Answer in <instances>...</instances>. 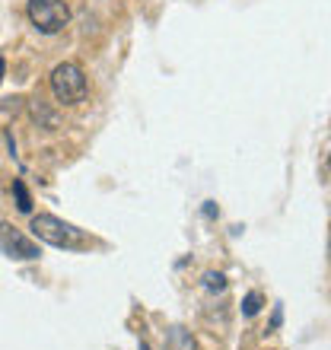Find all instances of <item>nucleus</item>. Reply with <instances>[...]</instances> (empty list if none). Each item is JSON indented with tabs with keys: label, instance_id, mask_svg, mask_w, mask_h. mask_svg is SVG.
<instances>
[{
	"label": "nucleus",
	"instance_id": "f257e3e1",
	"mask_svg": "<svg viewBox=\"0 0 331 350\" xmlns=\"http://www.w3.org/2000/svg\"><path fill=\"white\" fill-rule=\"evenodd\" d=\"M29 230H32L36 239L48 242V245H57V249H80L83 245L80 230H74L70 223L57 220V217H51V213H38V217H32Z\"/></svg>",
	"mask_w": 331,
	"mask_h": 350
},
{
	"label": "nucleus",
	"instance_id": "f03ea898",
	"mask_svg": "<svg viewBox=\"0 0 331 350\" xmlns=\"http://www.w3.org/2000/svg\"><path fill=\"white\" fill-rule=\"evenodd\" d=\"M51 92L57 102L64 105H77L86 99V77L77 64H57L51 70Z\"/></svg>",
	"mask_w": 331,
	"mask_h": 350
},
{
	"label": "nucleus",
	"instance_id": "7ed1b4c3",
	"mask_svg": "<svg viewBox=\"0 0 331 350\" xmlns=\"http://www.w3.org/2000/svg\"><path fill=\"white\" fill-rule=\"evenodd\" d=\"M29 19L38 32L45 36H55L67 26L70 19V10H67L64 0H29Z\"/></svg>",
	"mask_w": 331,
	"mask_h": 350
},
{
	"label": "nucleus",
	"instance_id": "20e7f679",
	"mask_svg": "<svg viewBox=\"0 0 331 350\" xmlns=\"http://www.w3.org/2000/svg\"><path fill=\"white\" fill-rule=\"evenodd\" d=\"M0 249H3V255L19 258V261L38 258V245H36V242H29L23 232H16L13 226H7V223H0Z\"/></svg>",
	"mask_w": 331,
	"mask_h": 350
},
{
	"label": "nucleus",
	"instance_id": "39448f33",
	"mask_svg": "<svg viewBox=\"0 0 331 350\" xmlns=\"http://www.w3.org/2000/svg\"><path fill=\"white\" fill-rule=\"evenodd\" d=\"M32 118H36V124L38 128H45V131H55L57 128V115L51 109H48L42 99H36L32 102Z\"/></svg>",
	"mask_w": 331,
	"mask_h": 350
},
{
	"label": "nucleus",
	"instance_id": "423d86ee",
	"mask_svg": "<svg viewBox=\"0 0 331 350\" xmlns=\"http://www.w3.org/2000/svg\"><path fill=\"white\" fill-rule=\"evenodd\" d=\"M169 347L172 350H194V338L185 328H172V334H169Z\"/></svg>",
	"mask_w": 331,
	"mask_h": 350
},
{
	"label": "nucleus",
	"instance_id": "0eeeda50",
	"mask_svg": "<svg viewBox=\"0 0 331 350\" xmlns=\"http://www.w3.org/2000/svg\"><path fill=\"white\" fill-rule=\"evenodd\" d=\"M13 194H16V207H19V211H23V213L32 211V201H29V194H26V185L13 182Z\"/></svg>",
	"mask_w": 331,
	"mask_h": 350
},
{
	"label": "nucleus",
	"instance_id": "6e6552de",
	"mask_svg": "<svg viewBox=\"0 0 331 350\" xmlns=\"http://www.w3.org/2000/svg\"><path fill=\"white\" fill-rule=\"evenodd\" d=\"M204 286H207L211 293H217V290H226V277L217 274V271H207V274H204Z\"/></svg>",
	"mask_w": 331,
	"mask_h": 350
},
{
	"label": "nucleus",
	"instance_id": "1a4fd4ad",
	"mask_svg": "<svg viewBox=\"0 0 331 350\" xmlns=\"http://www.w3.org/2000/svg\"><path fill=\"white\" fill-rule=\"evenodd\" d=\"M258 309H261V293H248L246 299H242V312H246V315H258Z\"/></svg>",
	"mask_w": 331,
	"mask_h": 350
},
{
	"label": "nucleus",
	"instance_id": "9d476101",
	"mask_svg": "<svg viewBox=\"0 0 331 350\" xmlns=\"http://www.w3.org/2000/svg\"><path fill=\"white\" fill-rule=\"evenodd\" d=\"M3 70H7V64H3V57H0V80H3Z\"/></svg>",
	"mask_w": 331,
	"mask_h": 350
}]
</instances>
